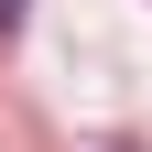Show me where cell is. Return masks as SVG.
<instances>
[{
	"instance_id": "2",
	"label": "cell",
	"mask_w": 152,
	"mask_h": 152,
	"mask_svg": "<svg viewBox=\"0 0 152 152\" xmlns=\"http://www.w3.org/2000/svg\"><path fill=\"white\" fill-rule=\"evenodd\" d=\"M109 152H141V141H109Z\"/></svg>"
},
{
	"instance_id": "1",
	"label": "cell",
	"mask_w": 152,
	"mask_h": 152,
	"mask_svg": "<svg viewBox=\"0 0 152 152\" xmlns=\"http://www.w3.org/2000/svg\"><path fill=\"white\" fill-rule=\"evenodd\" d=\"M0 33H22V0H0Z\"/></svg>"
}]
</instances>
